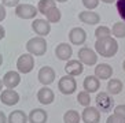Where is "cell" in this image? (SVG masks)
I'll use <instances>...</instances> for the list:
<instances>
[{
  "mask_svg": "<svg viewBox=\"0 0 125 123\" xmlns=\"http://www.w3.org/2000/svg\"><path fill=\"white\" fill-rule=\"evenodd\" d=\"M95 52L103 58H113L118 52V43L113 36L98 38L95 43Z\"/></svg>",
  "mask_w": 125,
  "mask_h": 123,
  "instance_id": "1",
  "label": "cell"
},
{
  "mask_svg": "<svg viewBox=\"0 0 125 123\" xmlns=\"http://www.w3.org/2000/svg\"><path fill=\"white\" fill-rule=\"evenodd\" d=\"M26 51L33 56H43L47 52V41L44 37H33L26 43Z\"/></svg>",
  "mask_w": 125,
  "mask_h": 123,
  "instance_id": "2",
  "label": "cell"
},
{
  "mask_svg": "<svg viewBox=\"0 0 125 123\" xmlns=\"http://www.w3.org/2000/svg\"><path fill=\"white\" fill-rule=\"evenodd\" d=\"M96 108L102 111V112H111L114 109V100L111 97V94L107 92H100L96 94Z\"/></svg>",
  "mask_w": 125,
  "mask_h": 123,
  "instance_id": "3",
  "label": "cell"
},
{
  "mask_svg": "<svg viewBox=\"0 0 125 123\" xmlns=\"http://www.w3.org/2000/svg\"><path fill=\"white\" fill-rule=\"evenodd\" d=\"M34 69V58L30 53L21 55L17 60V70L21 74H29Z\"/></svg>",
  "mask_w": 125,
  "mask_h": 123,
  "instance_id": "4",
  "label": "cell"
},
{
  "mask_svg": "<svg viewBox=\"0 0 125 123\" xmlns=\"http://www.w3.org/2000/svg\"><path fill=\"white\" fill-rule=\"evenodd\" d=\"M37 12H39V10L33 4H23V3L21 4L19 3L15 7V15L21 19H34Z\"/></svg>",
  "mask_w": 125,
  "mask_h": 123,
  "instance_id": "5",
  "label": "cell"
},
{
  "mask_svg": "<svg viewBox=\"0 0 125 123\" xmlns=\"http://www.w3.org/2000/svg\"><path fill=\"white\" fill-rule=\"evenodd\" d=\"M58 89L62 94H73L77 89V82L72 75H65L62 77L58 82Z\"/></svg>",
  "mask_w": 125,
  "mask_h": 123,
  "instance_id": "6",
  "label": "cell"
},
{
  "mask_svg": "<svg viewBox=\"0 0 125 123\" xmlns=\"http://www.w3.org/2000/svg\"><path fill=\"white\" fill-rule=\"evenodd\" d=\"M78 60L85 66H94L98 62V53L88 47H83L78 51Z\"/></svg>",
  "mask_w": 125,
  "mask_h": 123,
  "instance_id": "7",
  "label": "cell"
},
{
  "mask_svg": "<svg viewBox=\"0 0 125 123\" xmlns=\"http://www.w3.org/2000/svg\"><path fill=\"white\" fill-rule=\"evenodd\" d=\"M55 70L50 67V66H44L39 70V74H37V78H39V82L44 86L51 85L54 81H55Z\"/></svg>",
  "mask_w": 125,
  "mask_h": 123,
  "instance_id": "8",
  "label": "cell"
},
{
  "mask_svg": "<svg viewBox=\"0 0 125 123\" xmlns=\"http://www.w3.org/2000/svg\"><path fill=\"white\" fill-rule=\"evenodd\" d=\"M32 30L39 37H44V36L50 34V32H51V25H50V22L47 19L37 18V19H33V22H32Z\"/></svg>",
  "mask_w": 125,
  "mask_h": 123,
  "instance_id": "9",
  "label": "cell"
},
{
  "mask_svg": "<svg viewBox=\"0 0 125 123\" xmlns=\"http://www.w3.org/2000/svg\"><path fill=\"white\" fill-rule=\"evenodd\" d=\"M81 120L84 123H99L100 122V111L96 107H85L81 114Z\"/></svg>",
  "mask_w": 125,
  "mask_h": 123,
  "instance_id": "10",
  "label": "cell"
},
{
  "mask_svg": "<svg viewBox=\"0 0 125 123\" xmlns=\"http://www.w3.org/2000/svg\"><path fill=\"white\" fill-rule=\"evenodd\" d=\"M0 101L7 107H12V105L19 103V94L14 90V89H6V90L0 92Z\"/></svg>",
  "mask_w": 125,
  "mask_h": 123,
  "instance_id": "11",
  "label": "cell"
},
{
  "mask_svg": "<svg viewBox=\"0 0 125 123\" xmlns=\"http://www.w3.org/2000/svg\"><path fill=\"white\" fill-rule=\"evenodd\" d=\"M69 40L73 45H83L87 41V32L83 27H73L69 32Z\"/></svg>",
  "mask_w": 125,
  "mask_h": 123,
  "instance_id": "12",
  "label": "cell"
},
{
  "mask_svg": "<svg viewBox=\"0 0 125 123\" xmlns=\"http://www.w3.org/2000/svg\"><path fill=\"white\" fill-rule=\"evenodd\" d=\"M65 71H66L67 75L77 77L80 74H83V71H84V64L78 59H70V60H67L66 66H65Z\"/></svg>",
  "mask_w": 125,
  "mask_h": 123,
  "instance_id": "13",
  "label": "cell"
},
{
  "mask_svg": "<svg viewBox=\"0 0 125 123\" xmlns=\"http://www.w3.org/2000/svg\"><path fill=\"white\" fill-rule=\"evenodd\" d=\"M21 82V75L18 71H7L3 77V85L6 89H15Z\"/></svg>",
  "mask_w": 125,
  "mask_h": 123,
  "instance_id": "14",
  "label": "cell"
},
{
  "mask_svg": "<svg viewBox=\"0 0 125 123\" xmlns=\"http://www.w3.org/2000/svg\"><path fill=\"white\" fill-rule=\"evenodd\" d=\"M73 55V48L70 47V44L67 43H61L55 47V56L59 60H70Z\"/></svg>",
  "mask_w": 125,
  "mask_h": 123,
  "instance_id": "15",
  "label": "cell"
},
{
  "mask_svg": "<svg viewBox=\"0 0 125 123\" xmlns=\"http://www.w3.org/2000/svg\"><path fill=\"white\" fill-rule=\"evenodd\" d=\"M37 100H39L43 105H50V104L54 103V100H55V94H54V92H52L48 86H43L41 89H39V92H37Z\"/></svg>",
  "mask_w": 125,
  "mask_h": 123,
  "instance_id": "16",
  "label": "cell"
},
{
  "mask_svg": "<svg viewBox=\"0 0 125 123\" xmlns=\"http://www.w3.org/2000/svg\"><path fill=\"white\" fill-rule=\"evenodd\" d=\"M28 120H29V123H47L48 114L43 108H34L29 112Z\"/></svg>",
  "mask_w": 125,
  "mask_h": 123,
  "instance_id": "17",
  "label": "cell"
},
{
  "mask_svg": "<svg viewBox=\"0 0 125 123\" xmlns=\"http://www.w3.org/2000/svg\"><path fill=\"white\" fill-rule=\"evenodd\" d=\"M78 19L81 22H84L87 25H98L100 22V15L94 12V11H81L80 14H78Z\"/></svg>",
  "mask_w": 125,
  "mask_h": 123,
  "instance_id": "18",
  "label": "cell"
},
{
  "mask_svg": "<svg viewBox=\"0 0 125 123\" xmlns=\"http://www.w3.org/2000/svg\"><path fill=\"white\" fill-rule=\"evenodd\" d=\"M95 77L99 79H110L113 77V69L107 63H100L95 67Z\"/></svg>",
  "mask_w": 125,
  "mask_h": 123,
  "instance_id": "19",
  "label": "cell"
},
{
  "mask_svg": "<svg viewBox=\"0 0 125 123\" xmlns=\"http://www.w3.org/2000/svg\"><path fill=\"white\" fill-rule=\"evenodd\" d=\"M83 86H84V90L88 92V93H95V92L99 90L100 88V79L96 78L95 75H88L83 82Z\"/></svg>",
  "mask_w": 125,
  "mask_h": 123,
  "instance_id": "20",
  "label": "cell"
},
{
  "mask_svg": "<svg viewBox=\"0 0 125 123\" xmlns=\"http://www.w3.org/2000/svg\"><path fill=\"white\" fill-rule=\"evenodd\" d=\"M122 88H124V83L121 82L117 78H110L109 82H107V93L111 94V96H117L122 92Z\"/></svg>",
  "mask_w": 125,
  "mask_h": 123,
  "instance_id": "21",
  "label": "cell"
},
{
  "mask_svg": "<svg viewBox=\"0 0 125 123\" xmlns=\"http://www.w3.org/2000/svg\"><path fill=\"white\" fill-rule=\"evenodd\" d=\"M7 120H8V123H26V122H29L28 120V115L23 112L22 109H15V111H12L8 115Z\"/></svg>",
  "mask_w": 125,
  "mask_h": 123,
  "instance_id": "22",
  "label": "cell"
},
{
  "mask_svg": "<svg viewBox=\"0 0 125 123\" xmlns=\"http://www.w3.org/2000/svg\"><path fill=\"white\" fill-rule=\"evenodd\" d=\"M44 15H45V18H47V21L50 22V23H58V22L61 21V17H62V14H61V11H59L58 7L50 8Z\"/></svg>",
  "mask_w": 125,
  "mask_h": 123,
  "instance_id": "23",
  "label": "cell"
},
{
  "mask_svg": "<svg viewBox=\"0 0 125 123\" xmlns=\"http://www.w3.org/2000/svg\"><path fill=\"white\" fill-rule=\"evenodd\" d=\"M111 34L114 38H125V22H115L111 27Z\"/></svg>",
  "mask_w": 125,
  "mask_h": 123,
  "instance_id": "24",
  "label": "cell"
},
{
  "mask_svg": "<svg viewBox=\"0 0 125 123\" xmlns=\"http://www.w3.org/2000/svg\"><path fill=\"white\" fill-rule=\"evenodd\" d=\"M81 115L76 109H69L63 115V123H80Z\"/></svg>",
  "mask_w": 125,
  "mask_h": 123,
  "instance_id": "25",
  "label": "cell"
},
{
  "mask_svg": "<svg viewBox=\"0 0 125 123\" xmlns=\"http://www.w3.org/2000/svg\"><path fill=\"white\" fill-rule=\"evenodd\" d=\"M52 7H56L55 0H40V1L37 3V10H39V12L43 14V15Z\"/></svg>",
  "mask_w": 125,
  "mask_h": 123,
  "instance_id": "26",
  "label": "cell"
},
{
  "mask_svg": "<svg viewBox=\"0 0 125 123\" xmlns=\"http://www.w3.org/2000/svg\"><path fill=\"white\" fill-rule=\"evenodd\" d=\"M77 103L80 105H83V107H89V104H91V96H89L88 92H80V93L77 94Z\"/></svg>",
  "mask_w": 125,
  "mask_h": 123,
  "instance_id": "27",
  "label": "cell"
},
{
  "mask_svg": "<svg viewBox=\"0 0 125 123\" xmlns=\"http://www.w3.org/2000/svg\"><path fill=\"white\" fill-rule=\"evenodd\" d=\"M111 36V29L107 26H98L95 29V37L98 38H104V37H110Z\"/></svg>",
  "mask_w": 125,
  "mask_h": 123,
  "instance_id": "28",
  "label": "cell"
},
{
  "mask_svg": "<svg viewBox=\"0 0 125 123\" xmlns=\"http://www.w3.org/2000/svg\"><path fill=\"white\" fill-rule=\"evenodd\" d=\"M115 7H117V11L121 19L125 22V0H117L115 1Z\"/></svg>",
  "mask_w": 125,
  "mask_h": 123,
  "instance_id": "29",
  "label": "cell"
},
{
  "mask_svg": "<svg viewBox=\"0 0 125 123\" xmlns=\"http://www.w3.org/2000/svg\"><path fill=\"white\" fill-rule=\"evenodd\" d=\"M99 1L100 0H83V4L85 6V8L89 11L95 10L98 6H99Z\"/></svg>",
  "mask_w": 125,
  "mask_h": 123,
  "instance_id": "30",
  "label": "cell"
},
{
  "mask_svg": "<svg viewBox=\"0 0 125 123\" xmlns=\"http://www.w3.org/2000/svg\"><path fill=\"white\" fill-rule=\"evenodd\" d=\"M106 123H125V118L118 116V115H115V114H111V115H109Z\"/></svg>",
  "mask_w": 125,
  "mask_h": 123,
  "instance_id": "31",
  "label": "cell"
},
{
  "mask_svg": "<svg viewBox=\"0 0 125 123\" xmlns=\"http://www.w3.org/2000/svg\"><path fill=\"white\" fill-rule=\"evenodd\" d=\"M113 114H115V115L118 116H122V118H125V104H120V105H115L113 109Z\"/></svg>",
  "mask_w": 125,
  "mask_h": 123,
  "instance_id": "32",
  "label": "cell"
},
{
  "mask_svg": "<svg viewBox=\"0 0 125 123\" xmlns=\"http://www.w3.org/2000/svg\"><path fill=\"white\" fill-rule=\"evenodd\" d=\"M1 4L4 7H17L19 4V0H1Z\"/></svg>",
  "mask_w": 125,
  "mask_h": 123,
  "instance_id": "33",
  "label": "cell"
},
{
  "mask_svg": "<svg viewBox=\"0 0 125 123\" xmlns=\"http://www.w3.org/2000/svg\"><path fill=\"white\" fill-rule=\"evenodd\" d=\"M6 15H7V12H6V7L0 3V22L6 19Z\"/></svg>",
  "mask_w": 125,
  "mask_h": 123,
  "instance_id": "34",
  "label": "cell"
},
{
  "mask_svg": "<svg viewBox=\"0 0 125 123\" xmlns=\"http://www.w3.org/2000/svg\"><path fill=\"white\" fill-rule=\"evenodd\" d=\"M0 123H8L7 116L4 115V112H3V111H0Z\"/></svg>",
  "mask_w": 125,
  "mask_h": 123,
  "instance_id": "35",
  "label": "cell"
},
{
  "mask_svg": "<svg viewBox=\"0 0 125 123\" xmlns=\"http://www.w3.org/2000/svg\"><path fill=\"white\" fill-rule=\"evenodd\" d=\"M4 37H6V30H4L3 26L0 25V40H3Z\"/></svg>",
  "mask_w": 125,
  "mask_h": 123,
  "instance_id": "36",
  "label": "cell"
},
{
  "mask_svg": "<svg viewBox=\"0 0 125 123\" xmlns=\"http://www.w3.org/2000/svg\"><path fill=\"white\" fill-rule=\"evenodd\" d=\"M100 1H103V3H106V4H113V3H115L117 0H100Z\"/></svg>",
  "mask_w": 125,
  "mask_h": 123,
  "instance_id": "37",
  "label": "cell"
},
{
  "mask_svg": "<svg viewBox=\"0 0 125 123\" xmlns=\"http://www.w3.org/2000/svg\"><path fill=\"white\" fill-rule=\"evenodd\" d=\"M3 86H4V85H3V79H0V92L3 90Z\"/></svg>",
  "mask_w": 125,
  "mask_h": 123,
  "instance_id": "38",
  "label": "cell"
},
{
  "mask_svg": "<svg viewBox=\"0 0 125 123\" xmlns=\"http://www.w3.org/2000/svg\"><path fill=\"white\" fill-rule=\"evenodd\" d=\"M1 64H3V55L0 53V67H1Z\"/></svg>",
  "mask_w": 125,
  "mask_h": 123,
  "instance_id": "39",
  "label": "cell"
},
{
  "mask_svg": "<svg viewBox=\"0 0 125 123\" xmlns=\"http://www.w3.org/2000/svg\"><path fill=\"white\" fill-rule=\"evenodd\" d=\"M55 1H59V3H65V1H67V0H55Z\"/></svg>",
  "mask_w": 125,
  "mask_h": 123,
  "instance_id": "40",
  "label": "cell"
},
{
  "mask_svg": "<svg viewBox=\"0 0 125 123\" xmlns=\"http://www.w3.org/2000/svg\"><path fill=\"white\" fill-rule=\"evenodd\" d=\"M122 69H124V71H125V60H124V63H122Z\"/></svg>",
  "mask_w": 125,
  "mask_h": 123,
  "instance_id": "41",
  "label": "cell"
}]
</instances>
